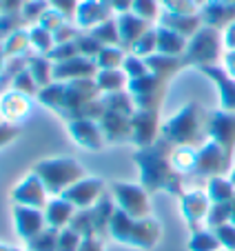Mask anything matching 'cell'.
<instances>
[{
    "mask_svg": "<svg viewBox=\"0 0 235 251\" xmlns=\"http://www.w3.org/2000/svg\"><path fill=\"white\" fill-rule=\"evenodd\" d=\"M136 162L142 169V185L146 189H164L169 194H180V180L175 176V167L169 162L166 153L158 147H146L136 153Z\"/></svg>",
    "mask_w": 235,
    "mask_h": 251,
    "instance_id": "obj_2",
    "label": "cell"
},
{
    "mask_svg": "<svg viewBox=\"0 0 235 251\" xmlns=\"http://www.w3.org/2000/svg\"><path fill=\"white\" fill-rule=\"evenodd\" d=\"M45 225H47V218L45 213H40L38 209H31V207H20L16 204L14 207V227H16V233H18L23 240H31L36 238L38 233H43Z\"/></svg>",
    "mask_w": 235,
    "mask_h": 251,
    "instance_id": "obj_9",
    "label": "cell"
},
{
    "mask_svg": "<svg viewBox=\"0 0 235 251\" xmlns=\"http://www.w3.org/2000/svg\"><path fill=\"white\" fill-rule=\"evenodd\" d=\"M213 142H217L226 151H233L235 147V116H215L211 125Z\"/></svg>",
    "mask_w": 235,
    "mask_h": 251,
    "instance_id": "obj_13",
    "label": "cell"
},
{
    "mask_svg": "<svg viewBox=\"0 0 235 251\" xmlns=\"http://www.w3.org/2000/svg\"><path fill=\"white\" fill-rule=\"evenodd\" d=\"M109 233L113 236V240L122 242L127 247H136V249H151L155 242L160 240V225L153 218L136 220L131 216H127L124 211L116 209L109 225Z\"/></svg>",
    "mask_w": 235,
    "mask_h": 251,
    "instance_id": "obj_1",
    "label": "cell"
},
{
    "mask_svg": "<svg viewBox=\"0 0 235 251\" xmlns=\"http://www.w3.org/2000/svg\"><path fill=\"white\" fill-rule=\"evenodd\" d=\"M229 156L224 147H220L217 142H211V145H204L198 151V162H195V171L207 176H222L226 169H229Z\"/></svg>",
    "mask_w": 235,
    "mask_h": 251,
    "instance_id": "obj_7",
    "label": "cell"
},
{
    "mask_svg": "<svg viewBox=\"0 0 235 251\" xmlns=\"http://www.w3.org/2000/svg\"><path fill=\"white\" fill-rule=\"evenodd\" d=\"M217 236V240H220L222 249L226 251H235V225L229 223V225H222V227L213 229Z\"/></svg>",
    "mask_w": 235,
    "mask_h": 251,
    "instance_id": "obj_20",
    "label": "cell"
},
{
    "mask_svg": "<svg viewBox=\"0 0 235 251\" xmlns=\"http://www.w3.org/2000/svg\"><path fill=\"white\" fill-rule=\"evenodd\" d=\"M104 189V182L100 178H82L80 182H75L62 198L69 200L73 207L91 209L100 202V194Z\"/></svg>",
    "mask_w": 235,
    "mask_h": 251,
    "instance_id": "obj_8",
    "label": "cell"
},
{
    "mask_svg": "<svg viewBox=\"0 0 235 251\" xmlns=\"http://www.w3.org/2000/svg\"><path fill=\"white\" fill-rule=\"evenodd\" d=\"M231 182H233V185H235V171H233V176H231Z\"/></svg>",
    "mask_w": 235,
    "mask_h": 251,
    "instance_id": "obj_23",
    "label": "cell"
},
{
    "mask_svg": "<svg viewBox=\"0 0 235 251\" xmlns=\"http://www.w3.org/2000/svg\"><path fill=\"white\" fill-rule=\"evenodd\" d=\"M71 136L75 138L78 145L91 149V151H98L102 147V129H98L89 120H75V123H71Z\"/></svg>",
    "mask_w": 235,
    "mask_h": 251,
    "instance_id": "obj_12",
    "label": "cell"
},
{
    "mask_svg": "<svg viewBox=\"0 0 235 251\" xmlns=\"http://www.w3.org/2000/svg\"><path fill=\"white\" fill-rule=\"evenodd\" d=\"M207 196L213 204L233 202L235 200V185L231 180H226V178H222V176H217V178H211V182H209Z\"/></svg>",
    "mask_w": 235,
    "mask_h": 251,
    "instance_id": "obj_15",
    "label": "cell"
},
{
    "mask_svg": "<svg viewBox=\"0 0 235 251\" xmlns=\"http://www.w3.org/2000/svg\"><path fill=\"white\" fill-rule=\"evenodd\" d=\"M211 200H209L207 194H202V191H193V194H187L182 198V213L184 218H187L188 225H195L198 223H207V216L209 211H211Z\"/></svg>",
    "mask_w": 235,
    "mask_h": 251,
    "instance_id": "obj_10",
    "label": "cell"
},
{
    "mask_svg": "<svg viewBox=\"0 0 235 251\" xmlns=\"http://www.w3.org/2000/svg\"><path fill=\"white\" fill-rule=\"evenodd\" d=\"M231 216H233V202L211 204V211H209V216H207V225L217 229V227H222V225H229Z\"/></svg>",
    "mask_w": 235,
    "mask_h": 251,
    "instance_id": "obj_18",
    "label": "cell"
},
{
    "mask_svg": "<svg viewBox=\"0 0 235 251\" xmlns=\"http://www.w3.org/2000/svg\"><path fill=\"white\" fill-rule=\"evenodd\" d=\"M47 194L43 180L38 178L36 174H29L27 178L20 180V185L11 191V198H14L16 204L20 207H31V209H40L47 204Z\"/></svg>",
    "mask_w": 235,
    "mask_h": 251,
    "instance_id": "obj_6",
    "label": "cell"
},
{
    "mask_svg": "<svg viewBox=\"0 0 235 251\" xmlns=\"http://www.w3.org/2000/svg\"><path fill=\"white\" fill-rule=\"evenodd\" d=\"M158 133V123H155L153 114H138V118L133 120V140L140 147H151V142L155 140Z\"/></svg>",
    "mask_w": 235,
    "mask_h": 251,
    "instance_id": "obj_14",
    "label": "cell"
},
{
    "mask_svg": "<svg viewBox=\"0 0 235 251\" xmlns=\"http://www.w3.org/2000/svg\"><path fill=\"white\" fill-rule=\"evenodd\" d=\"M113 200L118 202V209L124 211L127 216H131V218L136 220L151 218V204L142 187L116 182L113 185Z\"/></svg>",
    "mask_w": 235,
    "mask_h": 251,
    "instance_id": "obj_4",
    "label": "cell"
},
{
    "mask_svg": "<svg viewBox=\"0 0 235 251\" xmlns=\"http://www.w3.org/2000/svg\"><path fill=\"white\" fill-rule=\"evenodd\" d=\"M58 238H60V231L47 227L43 233H38L27 242V251H58Z\"/></svg>",
    "mask_w": 235,
    "mask_h": 251,
    "instance_id": "obj_16",
    "label": "cell"
},
{
    "mask_svg": "<svg viewBox=\"0 0 235 251\" xmlns=\"http://www.w3.org/2000/svg\"><path fill=\"white\" fill-rule=\"evenodd\" d=\"M200 133V123L195 118V109L188 107L180 116H175L169 125L164 127V136L169 138V142H175L180 147H191L195 138Z\"/></svg>",
    "mask_w": 235,
    "mask_h": 251,
    "instance_id": "obj_5",
    "label": "cell"
},
{
    "mask_svg": "<svg viewBox=\"0 0 235 251\" xmlns=\"http://www.w3.org/2000/svg\"><path fill=\"white\" fill-rule=\"evenodd\" d=\"M2 251H23V249H11L9 245H2Z\"/></svg>",
    "mask_w": 235,
    "mask_h": 251,
    "instance_id": "obj_22",
    "label": "cell"
},
{
    "mask_svg": "<svg viewBox=\"0 0 235 251\" xmlns=\"http://www.w3.org/2000/svg\"><path fill=\"white\" fill-rule=\"evenodd\" d=\"M73 204L69 202V200L65 198H58V200H51V202L47 204V211H45V218H47V227L51 229H58V231H62V229H67L71 225V220H73Z\"/></svg>",
    "mask_w": 235,
    "mask_h": 251,
    "instance_id": "obj_11",
    "label": "cell"
},
{
    "mask_svg": "<svg viewBox=\"0 0 235 251\" xmlns=\"http://www.w3.org/2000/svg\"><path fill=\"white\" fill-rule=\"evenodd\" d=\"M82 240H85V238H82L80 233H75L73 229L67 227V229H62L60 238H58V251H78Z\"/></svg>",
    "mask_w": 235,
    "mask_h": 251,
    "instance_id": "obj_19",
    "label": "cell"
},
{
    "mask_svg": "<svg viewBox=\"0 0 235 251\" xmlns=\"http://www.w3.org/2000/svg\"><path fill=\"white\" fill-rule=\"evenodd\" d=\"M33 174L43 180L45 189L49 194L65 196L75 182H80L82 178H87L85 169L80 167V162L73 158H51V160L38 162Z\"/></svg>",
    "mask_w": 235,
    "mask_h": 251,
    "instance_id": "obj_3",
    "label": "cell"
},
{
    "mask_svg": "<svg viewBox=\"0 0 235 251\" xmlns=\"http://www.w3.org/2000/svg\"><path fill=\"white\" fill-rule=\"evenodd\" d=\"M222 245L215 231H195L188 240V251H220Z\"/></svg>",
    "mask_w": 235,
    "mask_h": 251,
    "instance_id": "obj_17",
    "label": "cell"
},
{
    "mask_svg": "<svg viewBox=\"0 0 235 251\" xmlns=\"http://www.w3.org/2000/svg\"><path fill=\"white\" fill-rule=\"evenodd\" d=\"M78 251H104L102 242L98 240V236H91V238H85Z\"/></svg>",
    "mask_w": 235,
    "mask_h": 251,
    "instance_id": "obj_21",
    "label": "cell"
}]
</instances>
